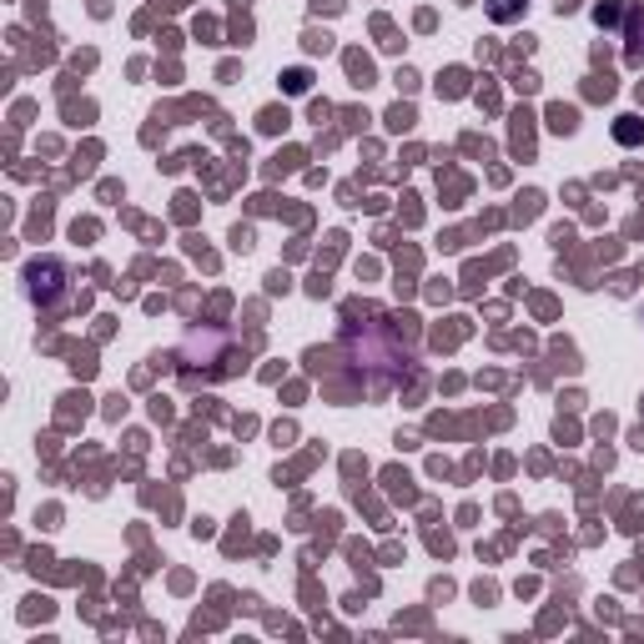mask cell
Returning <instances> with one entry per match:
<instances>
[{"mask_svg":"<svg viewBox=\"0 0 644 644\" xmlns=\"http://www.w3.org/2000/svg\"><path fill=\"white\" fill-rule=\"evenodd\" d=\"M528 11V0H488V15L499 21V26H509V21H519V15Z\"/></svg>","mask_w":644,"mask_h":644,"instance_id":"cell-1","label":"cell"}]
</instances>
